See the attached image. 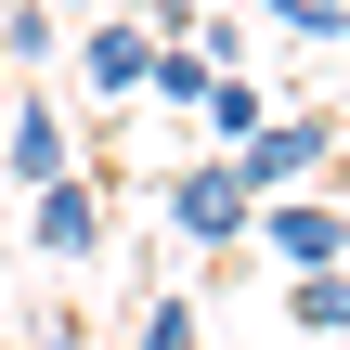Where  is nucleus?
Masks as SVG:
<instances>
[{
    "instance_id": "1",
    "label": "nucleus",
    "mask_w": 350,
    "mask_h": 350,
    "mask_svg": "<svg viewBox=\"0 0 350 350\" xmlns=\"http://www.w3.org/2000/svg\"><path fill=\"white\" fill-rule=\"evenodd\" d=\"M247 234H260L273 273H325V260H350V208H338V195H260Z\"/></svg>"
},
{
    "instance_id": "2",
    "label": "nucleus",
    "mask_w": 350,
    "mask_h": 350,
    "mask_svg": "<svg viewBox=\"0 0 350 350\" xmlns=\"http://www.w3.org/2000/svg\"><path fill=\"white\" fill-rule=\"evenodd\" d=\"M325 156H338V117H260V130L234 143V182H247V195H299Z\"/></svg>"
},
{
    "instance_id": "3",
    "label": "nucleus",
    "mask_w": 350,
    "mask_h": 350,
    "mask_svg": "<svg viewBox=\"0 0 350 350\" xmlns=\"http://www.w3.org/2000/svg\"><path fill=\"white\" fill-rule=\"evenodd\" d=\"M247 208H260V195L234 182V156H208V169L169 182V234H182V247H247Z\"/></svg>"
},
{
    "instance_id": "4",
    "label": "nucleus",
    "mask_w": 350,
    "mask_h": 350,
    "mask_svg": "<svg viewBox=\"0 0 350 350\" xmlns=\"http://www.w3.org/2000/svg\"><path fill=\"white\" fill-rule=\"evenodd\" d=\"M26 234H39V260H65V273L104 260V182H78V169L39 182V195H26Z\"/></svg>"
},
{
    "instance_id": "5",
    "label": "nucleus",
    "mask_w": 350,
    "mask_h": 350,
    "mask_svg": "<svg viewBox=\"0 0 350 350\" xmlns=\"http://www.w3.org/2000/svg\"><path fill=\"white\" fill-rule=\"evenodd\" d=\"M0 169H13L26 195L78 169V143H65V104H52V91H13V117H0Z\"/></svg>"
},
{
    "instance_id": "6",
    "label": "nucleus",
    "mask_w": 350,
    "mask_h": 350,
    "mask_svg": "<svg viewBox=\"0 0 350 350\" xmlns=\"http://www.w3.org/2000/svg\"><path fill=\"white\" fill-rule=\"evenodd\" d=\"M78 78H91V104H130V91L156 78V39H143V13L91 26V39H78Z\"/></svg>"
},
{
    "instance_id": "7",
    "label": "nucleus",
    "mask_w": 350,
    "mask_h": 350,
    "mask_svg": "<svg viewBox=\"0 0 350 350\" xmlns=\"http://www.w3.org/2000/svg\"><path fill=\"white\" fill-rule=\"evenodd\" d=\"M286 325H299V338H350V260L286 273Z\"/></svg>"
},
{
    "instance_id": "8",
    "label": "nucleus",
    "mask_w": 350,
    "mask_h": 350,
    "mask_svg": "<svg viewBox=\"0 0 350 350\" xmlns=\"http://www.w3.org/2000/svg\"><path fill=\"white\" fill-rule=\"evenodd\" d=\"M130 350H208V325H195V299H182V286H156V299L130 312Z\"/></svg>"
},
{
    "instance_id": "9",
    "label": "nucleus",
    "mask_w": 350,
    "mask_h": 350,
    "mask_svg": "<svg viewBox=\"0 0 350 350\" xmlns=\"http://www.w3.org/2000/svg\"><path fill=\"white\" fill-rule=\"evenodd\" d=\"M195 117H208V130H221V156H234V143H247V130H260V117H273V104H260V91H247V78H234V65H221V78H208V104H195Z\"/></svg>"
},
{
    "instance_id": "10",
    "label": "nucleus",
    "mask_w": 350,
    "mask_h": 350,
    "mask_svg": "<svg viewBox=\"0 0 350 350\" xmlns=\"http://www.w3.org/2000/svg\"><path fill=\"white\" fill-rule=\"evenodd\" d=\"M39 52H52V0H13L0 13V65H39Z\"/></svg>"
},
{
    "instance_id": "11",
    "label": "nucleus",
    "mask_w": 350,
    "mask_h": 350,
    "mask_svg": "<svg viewBox=\"0 0 350 350\" xmlns=\"http://www.w3.org/2000/svg\"><path fill=\"white\" fill-rule=\"evenodd\" d=\"M273 26H299V39H350V0H260Z\"/></svg>"
},
{
    "instance_id": "12",
    "label": "nucleus",
    "mask_w": 350,
    "mask_h": 350,
    "mask_svg": "<svg viewBox=\"0 0 350 350\" xmlns=\"http://www.w3.org/2000/svg\"><path fill=\"white\" fill-rule=\"evenodd\" d=\"M52 350H104V338H91V325H52Z\"/></svg>"
},
{
    "instance_id": "13",
    "label": "nucleus",
    "mask_w": 350,
    "mask_h": 350,
    "mask_svg": "<svg viewBox=\"0 0 350 350\" xmlns=\"http://www.w3.org/2000/svg\"><path fill=\"white\" fill-rule=\"evenodd\" d=\"M52 13H91V0H52ZM117 13H143V0H117Z\"/></svg>"
}]
</instances>
